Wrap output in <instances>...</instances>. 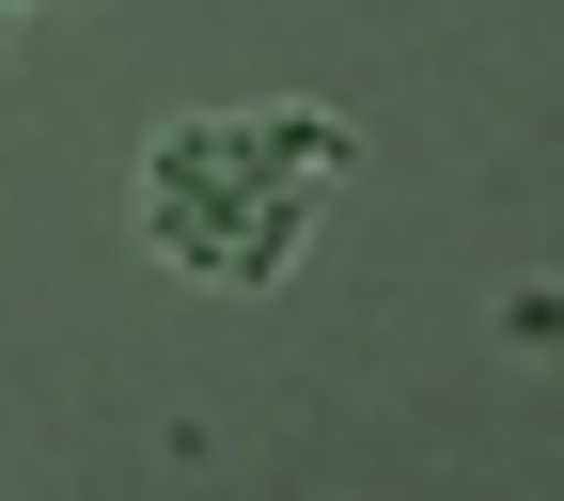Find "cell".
Segmentation results:
<instances>
[{
  "label": "cell",
  "mask_w": 564,
  "mask_h": 501,
  "mask_svg": "<svg viewBox=\"0 0 564 501\" xmlns=\"http://www.w3.org/2000/svg\"><path fill=\"white\" fill-rule=\"evenodd\" d=\"M345 157H361V126L314 110V95H267V110H188L158 126V157H141V236H158V266L188 282H282L314 236V204L345 188Z\"/></svg>",
  "instance_id": "1"
},
{
  "label": "cell",
  "mask_w": 564,
  "mask_h": 501,
  "mask_svg": "<svg viewBox=\"0 0 564 501\" xmlns=\"http://www.w3.org/2000/svg\"><path fill=\"white\" fill-rule=\"evenodd\" d=\"M17 17H32V0H0V32H17Z\"/></svg>",
  "instance_id": "2"
}]
</instances>
